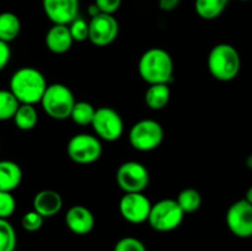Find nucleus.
<instances>
[{"label": "nucleus", "mask_w": 252, "mask_h": 251, "mask_svg": "<svg viewBox=\"0 0 252 251\" xmlns=\"http://www.w3.org/2000/svg\"><path fill=\"white\" fill-rule=\"evenodd\" d=\"M48 84L38 69L33 66H22L11 75L9 90L15 95L20 103L36 105L41 102Z\"/></svg>", "instance_id": "1"}, {"label": "nucleus", "mask_w": 252, "mask_h": 251, "mask_svg": "<svg viewBox=\"0 0 252 251\" xmlns=\"http://www.w3.org/2000/svg\"><path fill=\"white\" fill-rule=\"evenodd\" d=\"M138 71L140 78L149 85L170 84L174 79V61L169 52L154 47L142 54Z\"/></svg>", "instance_id": "2"}, {"label": "nucleus", "mask_w": 252, "mask_h": 251, "mask_svg": "<svg viewBox=\"0 0 252 251\" xmlns=\"http://www.w3.org/2000/svg\"><path fill=\"white\" fill-rule=\"evenodd\" d=\"M207 65L211 75L217 80H234L241 68L240 54L231 44L219 43L209 52Z\"/></svg>", "instance_id": "3"}, {"label": "nucleus", "mask_w": 252, "mask_h": 251, "mask_svg": "<svg viewBox=\"0 0 252 251\" xmlns=\"http://www.w3.org/2000/svg\"><path fill=\"white\" fill-rule=\"evenodd\" d=\"M75 102L73 91L68 86L61 83H54L48 85L39 103L47 116L53 120L63 121L70 118Z\"/></svg>", "instance_id": "4"}, {"label": "nucleus", "mask_w": 252, "mask_h": 251, "mask_svg": "<svg viewBox=\"0 0 252 251\" xmlns=\"http://www.w3.org/2000/svg\"><path fill=\"white\" fill-rule=\"evenodd\" d=\"M184 218L185 212L176 199L164 198L152 206L148 223L154 230L167 233L179 228L184 221Z\"/></svg>", "instance_id": "5"}, {"label": "nucleus", "mask_w": 252, "mask_h": 251, "mask_svg": "<svg viewBox=\"0 0 252 251\" xmlns=\"http://www.w3.org/2000/svg\"><path fill=\"white\" fill-rule=\"evenodd\" d=\"M66 154L75 164H93L102 155V144L97 135L79 133L69 139L66 144Z\"/></svg>", "instance_id": "6"}, {"label": "nucleus", "mask_w": 252, "mask_h": 251, "mask_svg": "<svg viewBox=\"0 0 252 251\" xmlns=\"http://www.w3.org/2000/svg\"><path fill=\"white\" fill-rule=\"evenodd\" d=\"M130 145L139 152H152L164 140V129L155 120H140L132 126L128 134Z\"/></svg>", "instance_id": "7"}, {"label": "nucleus", "mask_w": 252, "mask_h": 251, "mask_svg": "<svg viewBox=\"0 0 252 251\" xmlns=\"http://www.w3.org/2000/svg\"><path fill=\"white\" fill-rule=\"evenodd\" d=\"M149 180L150 175L145 165L134 160L121 164L116 171V181L125 193L143 192L149 185Z\"/></svg>", "instance_id": "8"}, {"label": "nucleus", "mask_w": 252, "mask_h": 251, "mask_svg": "<svg viewBox=\"0 0 252 251\" xmlns=\"http://www.w3.org/2000/svg\"><path fill=\"white\" fill-rule=\"evenodd\" d=\"M91 127L94 128L95 134L106 142H115L120 139L125 130V125L120 113L107 106L96 108Z\"/></svg>", "instance_id": "9"}, {"label": "nucleus", "mask_w": 252, "mask_h": 251, "mask_svg": "<svg viewBox=\"0 0 252 251\" xmlns=\"http://www.w3.org/2000/svg\"><path fill=\"white\" fill-rule=\"evenodd\" d=\"M120 25L111 14L100 12L91 17L89 22V41L96 47H106L112 43L118 36Z\"/></svg>", "instance_id": "10"}, {"label": "nucleus", "mask_w": 252, "mask_h": 251, "mask_svg": "<svg viewBox=\"0 0 252 251\" xmlns=\"http://www.w3.org/2000/svg\"><path fill=\"white\" fill-rule=\"evenodd\" d=\"M228 229L238 238L252 236V204L245 198L234 202L225 216Z\"/></svg>", "instance_id": "11"}, {"label": "nucleus", "mask_w": 252, "mask_h": 251, "mask_svg": "<svg viewBox=\"0 0 252 251\" xmlns=\"http://www.w3.org/2000/svg\"><path fill=\"white\" fill-rule=\"evenodd\" d=\"M153 203L143 192L125 193L121 198L118 208L123 219L132 224L148 221Z\"/></svg>", "instance_id": "12"}, {"label": "nucleus", "mask_w": 252, "mask_h": 251, "mask_svg": "<svg viewBox=\"0 0 252 251\" xmlns=\"http://www.w3.org/2000/svg\"><path fill=\"white\" fill-rule=\"evenodd\" d=\"M46 16L53 25H69L79 16V0H42Z\"/></svg>", "instance_id": "13"}, {"label": "nucleus", "mask_w": 252, "mask_h": 251, "mask_svg": "<svg viewBox=\"0 0 252 251\" xmlns=\"http://www.w3.org/2000/svg\"><path fill=\"white\" fill-rule=\"evenodd\" d=\"M64 220L66 228L76 235H86L91 233L95 226V217L93 212L88 207L81 204L70 207L66 211Z\"/></svg>", "instance_id": "14"}, {"label": "nucleus", "mask_w": 252, "mask_h": 251, "mask_svg": "<svg viewBox=\"0 0 252 251\" xmlns=\"http://www.w3.org/2000/svg\"><path fill=\"white\" fill-rule=\"evenodd\" d=\"M44 42L48 51L52 53L63 54L71 48L74 39L68 25H53L47 31Z\"/></svg>", "instance_id": "15"}, {"label": "nucleus", "mask_w": 252, "mask_h": 251, "mask_svg": "<svg viewBox=\"0 0 252 251\" xmlns=\"http://www.w3.org/2000/svg\"><path fill=\"white\" fill-rule=\"evenodd\" d=\"M63 198L54 189H42L33 197V209L43 218H49L61 212Z\"/></svg>", "instance_id": "16"}, {"label": "nucleus", "mask_w": 252, "mask_h": 251, "mask_svg": "<svg viewBox=\"0 0 252 251\" xmlns=\"http://www.w3.org/2000/svg\"><path fill=\"white\" fill-rule=\"evenodd\" d=\"M22 169L11 160H0V191L12 192L22 181Z\"/></svg>", "instance_id": "17"}, {"label": "nucleus", "mask_w": 252, "mask_h": 251, "mask_svg": "<svg viewBox=\"0 0 252 251\" xmlns=\"http://www.w3.org/2000/svg\"><path fill=\"white\" fill-rule=\"evenodd\" d=\"M171 97L169 84H153L149 85L144 95L145 103L150 110L159 111L166 107Z\"/></svg>", "instance_id": "18"}, {"label": "nucleus", "mask_w": 252, "mask_h": 251, "mask_svg": "<svg viewBox=\"0 0 252 251\" xmlns=\"http://www.w3.org/2000/svg\"><path fill=\"white\" fill-rule=\"evenodd\" d=\"M21 31V21L14 12H0V39L6 43L15 41Z\"/></svg>", "instance_id": "19"}, {"label": "nucleus", "mask_w": 252, "mask_h": 251, "mask_svg": "<svg viewBox=\"0 0 252 251\" xmlns=\"http://www.w3.org/2000/svg\"><path fill=\"white\" fill-rule=\"evenodd\" d=\"M12 120L19 129L31 130L36 127L37 122H38V113H37L34 105L21 103Z\"/></svg>", "instance_id": "20"}, {"label": "nucleus", "mask_w": 252, "mask_h": 251, "mask_svg": "<svg viewBox=\"0 0 252 251\" xmlns=\"http://www.w3.org/2000/svg\"><path fill=\"white\" fill-rule=\"evenodd\" d=\"M229 0H196L194 9L203 20H214L223 14Z\"/></svg>", "instance_id": "21"}, {"label": "nucleus", "mask_w": 252, "mask_h": 251, "mask_svg": "<svg viewBox=\"0 0 252 251\" xmlns=\"http://www.w3.org/2000/svg\"><path fill=\"white\" fill-rule=\"evenodd\" d=\"M96 108L88 101H76L71 111L70 118L79 126H89L93 123Z\"/></svg>", "instance_id": "22"}, {"label": "nucleus", "mask_w": 252, "mask_h": 251, "mask_svg": "<svg viewBox=\"0 0 252 251\" xmlns=\"http://www.w3.org/2000/svg\"><path fill=\"white\" fill-rule=\"evenodd\" d=\"M176 201L185 214H189L198 211L202 204V196L196 188H185L180 192Z\"/></svg>", "instance_id": "23"}, {"label": "nucleus", "mask_w": 252, "mask_h": 251, "mask_svg": "<svg viewBox=\"0 0 252 251\" xmlns=\"http://www.w3.org/2000/svg\"><path fill=\"white\" fill-rule=\"evenodd\" d=\"M20 105L11 91L0 90V121L12 120Z\"/></svg>", "instance_id": "24"}, {"label": "nucleus", "mask_w": 252, "mask_h": 251, "mask_svg": "<svg viewBox=\"0 0 252 251\" xmlns=\"http://www.w3.org/2000/svg\"><path fill=\"white\" fill-rule=\"evenodd\" d=\"M16 244L17 236L12 224L0 218V251H15Z\"/></svg>", "instance_id": "25"}, {"label": "nucleus", "mask_w": 252, "mask_h": 251, "mask_svg": "<svg viewBox=\"0 0 252 251\" xmlns=\"http://www.w3.org/2000/svg\"><path fill=\"white\" fill-rule=\"evenodd\" d=\"M68 26L74 42H84L89 39V22H86L83 17L78 16Z\"/></svg>", "instance_id": "26"}, {"label": "nucleus", "mask_w": 252, "mask_h": 251, "mask_svg": "<svg viewBox=\"0 0 252 251\" xmlns=\"http://www.w3.org/2000/svg\"><path fill=\"white\" fill-rule=\"evenodd\" d=\"M44 218L39 213H37L34 209L27 212V213L24 214V217L21 218V225L22 228L26 231H30V233H33V231L39 230L43 225Z\"/></svg>", "instance_id": "27"}, {"label": "nucleus", "mask_w": 252, "mask_h": 251, "mask_svg": "<svg viewBox=\"0 0 252 251\" xmlns=\"http://www.w3.org/2000/svg\"><path fill=\"white\" fill-rule=\"evenodd\" d=\"M16 209V199L11 192L0 191V218L7 219Z\"/></svg>", "instance_id": "28"}, {"label": "nucleus", "mask_w": 252, "mask_h": 251, "mask_svg": "<svg viewBox=\"0 0 252 251\" xmlns=\"http://www.w3.org/2000/svg\"><path fill=\"white\" fill-rule=\"evenodd\" d=\"M113 251H148L143 241L133 236H126L116 243Z\"/></svg>", "instance_id": "29"}, {"label": "nucleus", "mask_w": 252, "mask_h": 251, "mask_svg": "<svg viewBox=\"0 0 252 251\" xmlns=\"http://www.w3.org/2000/svg\"><path fill=\"white\" fill-rule=\"evenodd\" d=\"M94 2L98 7L100 12L113 15L121 7L122 0H95Z\"/></svg>", "instance_id": "30"}, {"label": "nucleus", "mask_w": 252, "mask_h": 251, "mask_svg": "<svg viewBox=\"0 0 252 251\" xmlns=\"http://www.w3.org/2000/svg\"><path fill=\"white\" fill-rule=\"evenodd\" d=\"M10 57H11V49H10L9 43L0 39V71L4 70L5 66L7 65Z\"/></svg>", "instance_id": "31"}, {"label": "nucleus", "mask_w": 252, "mask_h": 251, "mask_svg": "<svg viewBox=\"0 0 252 251\" xmlns=\"http://www.w3.org/2000/svg\"><path fill=\"white\" fill-rule=\"evenodd\" d=\"M181 0H159V7L162 11H174Z\"/></svg>", "instance_id": "32"}, {"label": "nucleus", "mask_w": 252, "mask_h": 251, "mask_svg": "<svg viewBox=\"0 0 252 251\" xmlns=\"http://www.w3.org/2000/svg\"><path fill=\"white\" fill-rule=\"evenodd\" d=\"M245 199L249 202V203L252 204V186L249 187V189H248V191H246Z\"/></svg>", "instance_id": "33"}, {"label": "nucleus", "mask_w": 252, "mask_h": 251, "mask_svg": "<svg viewBox=\"0 0 252 251\" xmlns=\"http://www.w3.org/2000/svg\"><path fill=\"white\" fill-rule=\"evenodd\" d=\"M239 1H250V0H239Z\"/></svg>", "instance_id": "34"}]
</instances>
